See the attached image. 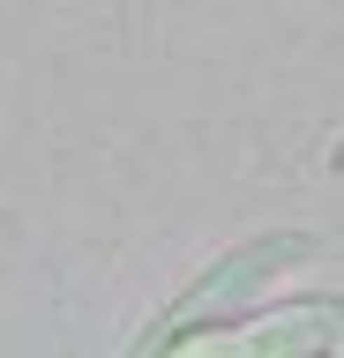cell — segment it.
Here are the masks:
<instances>
[{"label":"cell","instance_id":"cell-1","mask_svg":"<svg viewBox=\"0 0 344 358\" xmlns=\"http://www.w3.org/2000/svg\"><path fill=\"white\" fill-rule=\"evenodd\" d=\"M299 254H307V239H254V246H240V254H225V262L209 268V276L187 291L172 313H165L158 329L142 336V351H165L187 321H209L217 306H247V299H262V284H270V276H284Z\"/></svg>","mask_w":344,"mask_h":358},{"label":"cell","instance_id":"cell-2","mask_svg":"<svg viewBox=\"0 0 344 358\" xmlns=\"http://www.w3.org/2000/svg\"><path fill=\"white\" fill-rule=\"evenodd\" d=\"M337 336V306L307 299V306H277L254 321H187L165 351H315Z\"/></svg>","mask_w":344,"mask_h":358}]
</instances>
